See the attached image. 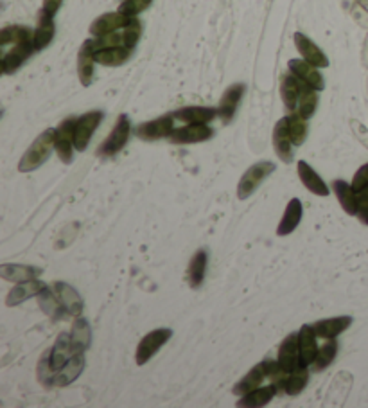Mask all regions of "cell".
Here are the masks:
<instances>
[{
  "instance_id": "cell-41",
  "label": "cell",
  "mask_w": 368,
  "mask_h": 408,
  "mask_svg": "<svg viewBox=\"0 0 368 408\" xmlns=\"http://www.w3.org/2000/svg\"><path fill=\"white\" fill-rule=\"evenodd\" d=\"M36 374H38V381L42 383L43 387H47V388L54 387L56 372H54V369H52V365H50V349H47L45 353L42 354V358H40Z\"/></svg>"
},
{
  "instance_id": "cell-5",
  "label": "cell",
  "mask_w": 368,
  "mask_h": 408,
  "mask_svg": "<svg viewBox=\"0 0 368 408\" xmlns=\"http://www.w3.org/2000/svg\"><path fill=\"white\" fill-rule=\"evenodd\" d=\"M131 133V124L130 117L126 114L119 115V121L115 124V128L112 130V133L106 137V140L101 144V147L97 150V155L99 156H113L121 152L122 147L126 146V143L130 140Z\"/></svg>"
},
{
  "instance_id": "cell-8",
  "label": "cell",
  "mask_w": 368,
  "mask_h": 408,
  "mask_svg": "<svg viewBox=\"0 0 368 408\" xmlns=\"http://www.w3.org/2000/svg\"><path fill=\"white\" fill-rule=\"evenodd\" d=\"M172 131H175V115L172 114L144 122V124L137 128V135L144 140H156L163 139V137H171Z\"/></svg>"
},
{
  "instance_id": "cell-39",
  "label": "cell",
  "mask_w": 368,
  "mask_h": 408,
  "mask_svg": "<svg viewBox=\"0 0 368 408\" xmlns=\"http://www.w3.org/2000/svg\"><path fill=\"white\" fill-rule=\"evenodd\" d=\"M286 119H288V130L293 146H302L307 139V119L302 117L298 112H291Z\"/></svg>"
},
{
  "instance_id": "cell-33",
  "label": "cell",
  "mask_w": 368,
  "mask_h": 408,
  "mask_svg": "<svg viewBox=\"0 0 368 408\" xmlns=\"http://www.w3.org/2000/svg\"><path fill=\"white\" fill-rule=\"evenodd\" d=\"M318 90H314L313 87H309L307 83L300 81V97H298V105L295 112L302 115V117L311 119L318 108V96H316Z\"/></svg>"
},
{
  "instance_id": "cell-18",
  "label": "cell",
  "mask_w": 368,
  "mask_h": 408,
  "mask_svg": "<svg viewBox=\"0 0 368 408\" xmlns=\"http://www.w3.org/2000/svg\"><path fill=\"white\" fill-rule=\"evenodd\" d=\"M291 146H293V140H291V135H289L288 130V119L282 117L275 124V130H273V147H275L277 155L281 156V160L286 164L293 160Z\"/></svg>"
},
{
  "instance_id": "cell-13",
  "label": "cell",
  "mask_w": 368,
  "mask_h": 408,
  "mask_svg": "<svg viewBox=\"0 0 368 408\" xmlns=\"http://www.w3.org/2000/svg\"><path fill=\"white\" fill-rule=\"evenodd\" d=\"M277 362L286 372H291L300 365V351H298V333H291L282 340L281 347H279V356Z\"/></svg>"
},
{
  "instance_id": "cell-44",
  "label": "cell",
  "mask_w": 368,
  "mask_h": 408,
  "mask_svg": "<svg viewBox=\"0 0 368 408\" xmlns=\"http://www.w3.org/2000/svg\"><path fill=\"white\" fill-rule=\"evenodd\" d=\"M352 187H354V191H361V189H365L368 185V162L367 164H363L361 166L360 169L356 171V175H354V178H352Z\"/></svg>"
},
{
  "instance_id": "cell-15",
  "label": "cell",
  "mask_w": 368,
  "mask_h": 408,
  "mask_svg": "<svg viewBox=\"0 0 368 408\" xmlns=\"http://www.w3.org/2000/svg\"><path fill=\"white\" fill-rule=\"evenodd\" d=\"M212 135L214 130L207 124H189L172 131L169 139L175 144H196L212 139Z\"/></svg>"
},
{
  "instance_id": "cell-2",
  "label": "cell",
  "mask_w": 368,
  "mask_h": 408,
  "mask_svg": "<svg viewBox=\"0 0 368 408\" xmlns=\"http://www.w3.org/2000/svg\"><path fill=\"white\" fill-rule=\"evenodd\" d=\"M275 171V164L270 162V160H263V162H257V164L251 166L246 173H244L237 185V196L241 200H246L251 194L256 193L257 187L263 184L266 178Z\"/></svg>"
},
{
  "instance_id": "cell-22",
  "label": "cell",
  "mask_w": 368,
  "mask_h": 408,
  "mask_svg": "<svg viewBox=\"0 0 368 408\" xmlns=\"http://www.w3.org/2000/svg\"><path fill=\"white\" fill-rule=\"evenodd\" d=\"M54 15L47 13L45 9H42L40 15H38V26L34 29V47H36V51H43L45 47H49L52 38H54Z\"/></svg>"
},
{
  "instance_id": "cell-38",
  "label": "cell",
  "mask_w": 368,
  "mask_h": 408,
  "mask_svg": "<svg viewBox=\"0 0 368 408\" xmlns=\"http://www.w3.org/2000/svg\"><path fill=\"white\" fill-rule=\"evenodd\" d=\"M336 354H338V342H336V338H327L325 345H322L318 349L316 360L313 362L311 369H313L314 372H322L323 369H327V367L334 362Z\"/></svg>"
},
{
  "instance_id": "cell-10",
  "label": "cell",
  "mask_w": 368,
  "mask_h": 408,
  "mask_svg": "<svg viewBox=\"0 0 368 408\" xmlns=\"http://www.w3.org/2000/svg\"><path fill=\"white\" fill-rule=\"evenodd\" d=\"M50 288L54 290L56 297H58V300L61 303L67 316H81L84 304L83 299H81V295L78 293L74 288L68 286L67 282H54Z\"/></svg>"
},
{
  "instance_id": "cell-43",
  "label": "cell",
  "mask_w": 368,
  "mask_h": 408,
  "mask_svg": "<svg viewBox=\"0 0 368 408\" xmlns=\"http://www.w3.org/2000/svg\"><path fill=\"white\" fill-rule=\"evenodd\" d=\"M153 0H124L121 6H119V11L126 17H137L138 13L146 11L151 6Z\"/></svg>"
},
{
  "instance_id": "cell-46",
  "label": "cell",
  "mask_w": 368,
  "mask_h": 408,
  "mask_svg": "<svg viewBox=\"0 0 368 408\" xmlns=\"http://www.w3.org/2000/svg\"><path fill=\"white\" fill-rule=\"evenodd\" d=\"M365 224H367V225H368V218H367V219H365Z\"/></svg>"
},
{
  "instance_id": "cell-23",
  "label": "cell",
  "mask_w": 368,
  "mask_h": 408,
  "mask_svg": "<svg viewBox=\"0 0 368 408\" xmlns=\"http://www.w3.org/2000/svg\"><path fill=\"white\" fill-rule=\"evenodd\" d=\"M352 324V316L344 315V316H334V319H323L316 320L313 324L314 333L316 337L320 338H336L338 335H341L344 331H347Z\"/></svg>"
},
{
  "instance_id": "cell-34",
  "label": "cell",
  "mask_w": 368,
  "mask_h": 408,
  "mask_svg": "<svg viewBox=\"0 0 368 408\" xmlns=\"http://www.w3.org/2000/svg\"><path fill=\"white\" fill-rule=\"evenodd\" d=\"M205 270H207V252L205 250H198L194 254V257L189 263L187 268V279L191 288H200L203 284V279H205Z\"/></svg>"
},
{
  "instance_id": "cell-26",
  "label": "cell",
  "mask_w": 368,
  "mask_h": 408,
  "mask_svg": "<svg viewBox=\"0 0 368 408\" xmlns=\"http://www.w3.org/2000/svg\"><path fill=\"white\" fill-rule=\"evenodd\" d=\"M268 378V370H266V363L264 362H260V363H257L253 369L248 372L246 376H244L241 381H237L235 383V387H234V394L235 395H244V394H248V392H251V391H256V388H259L260 385H263V381L264 379Z\"/></svg>"
},
{
  "instance_id": "cell-17",
  "label": "cell",
  "mask_w": 368,
  "mask_h": 408,
  "mask_svg": "<svg viewBox=\"0 0 368 408\" xmlns=\"http://www.w3.org/2000/svg\"><path fill=\"white\" fill-rule=\"evenodd\" d=\"M75 353H80V351H75L74 344H72L71 333H61L56 338L54 345L50 347V365H52L54 372H58Z\"/></svg>"
},
{
  "instance_id": "cell-11",
  "label": "cell",
  "mask_w": 368,
  "mask_h": 408,
  "mask_svg": "<svg viewBox=\"0 0 368 408\" xmlns=\"http://www.w3.org/2000/svg\"><path fill=\"white\" fill-rule=\"evenodd\" d=\"M94 64H96V43L84 40L78 52V76L83 87H90L94 80Z\"/></svg>"
},
{
  "instance_id": "cell-32",
  "label": "cell",
  "mask_w": 368,
  "mask_h": 408,
  "mask_svg": "<svg viewBox=\"0 0 368 408\" xmlns=\"http://www.w3.org/2000/svg\"><path fill=\"white\" fill-rule=\"evenodd\" d=\"M281 96L286 108H288L289 112H295L298 105V97H300V80H298L295 74H291V72L282 78Z\"/></svg>"
},
{
  "instance_id": "cell-4",
  "label": "cell",
  "mask_w": 368,
  "mask_h": 408,
  "mask_svg": "<svg viewBox=\"0 0 368 408\" xmlns=\"http://www.w3.org/2000/svg\"><path fill=\"white\" fill-rule=\"evenodd\" d=\"M172 337V331L169 328H159L155 331L147 333L142 340L138 342L137 347V365L142 367L144 363H147L151 358L155 356V353H159L163 345L168 344Z\"/></svg>"
},
{
  "instance_id": "cell-37",
  "label": "cell",
  "mask_w": 368,
  "mask_h": 408,
  "mask_svg": "<svg viewBox=\"0 0 368 408\" xmlns=\"http://www.w3.org/2000/svg\"><path fill=\"white\" fill-rule=\"evenodd\" d=\"M71 337H72V344H74L75 351L88 349L90 340H92V333H90V324L87 322V319L75 316V322H74V326H72Z\"/></svg>"
},
{
  "instance_id": "cell-6",
  "label": "cell",
  "mask_w": 368,
  "mask_h": 408,
  "mask_svg": "<svg viewBox=\"0 0 368 408\" xmlns=\"http://www.w3.org/2000/svg\"><path fill=\"white\" fill-rule=\"evenodd\" d=\"M34 51H36V47H34V38L24 40V42H20V43H15L11 51L2 54V61H0V65H2V72H4V74H13V72H17L18 68H20L22 65L31 58V54H33Z\"/></svg>"
},
{
  "instance_id": "cell-24",
  "label": "cell",
  "mask_w": 368,
  "mask_h": 408,
  "mask_svg": "<svg viewBox=\"0 0 368 408\" xmlns=\"http://www.w3.org/2000/svg\"><path fill=\"white\" fill-rule=\"evenodd\" d=\"M45 284H43L42 281H38V279H31V281H24V282H18L17 286L13 288L11 291L8 293V299H6V304H8L9 307L13 306H18V304H22L24 300H27L29 297H36L40 291L45 290Z\"/></svg>"
},
{
  "instance_id": "cell-19",
  "label": "cell",
  "mask_w": 368,
  "mask_h": 408,
  "mask_svg": "<svg viewBox=\"0 0 368 408\" xmlns=\"http://www.w3.org/2000/svg\"><path fill=\"white\" fill-rule=\"evenodd\" d=\"M84 363H87L84 362V351L75 353L54 374V387H67L72 381H75L83 372Z\"/></svg>"
},
{
  "instance_id": "cell-16",
  "label": "cell",
  "mask_w": 368,
  "mask_h": 408,
  "mask_svg": "<svg viewBox=\"0 0 368 408\" xmlns=\"http://www.w3.org/2000/svg\"><path fill=\"white\" fill-rule=\"evenodd\" d=\"M293 38H295V45H297L298 52H300L302 58L306 59L307 64L314 65V67H318V68L329 67V59H327V56L323 54L322 49H320V47L314 42H311L306 34L295 33Z\"/></svg>"
},
{
  "instance_id": "cell-1",
  "label": "cell",
  "mask_w": 368,
  "mask_h": 408,
  "mask_svg": "<svg viewBox=\"0 0 368 408\" xmlns=\"http://www.w3.org/2000/svg\"><path fill=\"white\" fill-rule=\"evenodd\" d=\"M54 137L56 130H52V128H49L43 133L38 135L36 140L31 144L29 150L24 153V156L18 162V171L31 173L40 168V166L45 164L47 159L52 153V147H54Z\"/></svg>"
},
{
  "instance_id": "cell-12",
  "label": "cell",
  "mask_w": 368,
  "mask_h": 408,
  "mask_svg": "<svg viewBox=\"0 0 368 408\" xmlns=\"http://www.w3.org/2000/svg\"><path fill=\"white\" fill-rule=\"evenodd\" d=\"M318 344H316V333L309 324H304L298 331V351H300V365L311 367L318 354Z\"/></svg>"
},
{
  "instance_id": "cell-29",
  "label": "cell",
  "mask_w": 368,
  "mask_h": 408,
  "mask_svg": "<svg viewBox=\"0 0 368 408\" xmlns=\"http://www.w3.org/2000/svg\"><path fill=\"white\" fill-rule=\"evenodd\" d=\"M332 191H334L336 198H338L339 205L344 207V211L351 216L358 214V196L356 191L352 187V184L345 180L332 182Z\"/></svg>"
},
{
  "instance_id": "cell-25",
  "label": "cell",
  "mask_w": 368,
  "mask_h": 408,
  "mask_svg": "<svg viewBox=\"0 0 368 408\" xmlns=\"http://www.w3.org/2000/svg\"><path fill=\"white\" fill-rule=\"evenodd\" d=\"M297 168H298V177H300L302 184L306 185L311 193L318 194V196H329L331 191H329L327 184L322 180V177H320L318 173L314 171V169L307 164V162L300 160Z\"/></svg>"
},
{
  "instance_id": "cell-7",
  "label": "cell",
  "mask_w": 368,
  "mask_h": 408,
  "mask_svg": "<svg viewBox=\"0 0 368 408\" xmlns=\"http://www.w3.org/2000/svg\"><path fill=\"white\" fill-rule=\"evenodd\" d=\"M103 117H105L103 112H97V110L87 112L84 115L78 117V121H75V150L78 152H84L87 150L88 143L92 139L94 131L97 130Z\"/></svg>"
},
{
  "instance_id": "cell-36",
  "label": "cell",
  "mask_w": 368,
  "mask_h": 408,
  "mask_svg": "<svg viewBox=\"0 0 368 408\" xmlns=\"http://www.w3.org/2000/svg\"><path fill=\"white\" fill-rule=\"evenodd\" d=\"M307 383H309V370H307V367H297L286 378L284 394L298 395L307 387Z\"/></svg>"
},
{
  "instance_id": "cell-40",
  "label": "cell",
  "mask_w": 368,
  "mask_h": 408,
  "mask_svg": "<svg viewBox=\"0 0 368 408\" xmlns=\"http://www.w3.org/2000/svg\"><path fill=\"white\" fill-rule=\"evenodd\" d=\"M29 38H34V33L29 29V27L8 26L2 29V33H0V47L6 49L9 43L15 45V43H20V42H24V40H29Z\"/></svg>"
},
{
  "instance_id": "cell-3",
  "label": "cell",
  "mask_w": 368,
  "mask_h": 408,
  "mask_svg": "<svg viewBox=\"0 0 368 408\" xmlns=\"http://www.w3.org/2000/svg\"><path fill=\"white\" fill-rule=\"evenodd\" d=\"M75 117L63 119L61 124L56 128L54 147L63 164H72L75 147Z\"/></svg>"
},
{
  "instance_id": "cell-27",
  "label": "cell",
  "mask_w": 368,
  "mask_h": 408,
  "mask_svg": "<svg viewBox=\"0 0 368 408\" xmlns=\"http://www.w3.org/2000/svg\"><path fill=\"white\" fill-rule=\"evenodd\" d=\"M131 58V49L128 47H103L96 51V64L105 67H121Z\"/></svg>"
},
{
  "instance_id": "cell-20",
  "label": "cell",
  "mask_w": 368,
  "mask_h": 408,
  "mask_svg": "<svg viewBox=\"0 0 368 408\" xmlns=\"http://www.w3.org/2000/svg\"><path fill=\"white\" fill-rule=\"evenodd\" d=\"M131 17H126V15H122L121 11H115V13H105L101 15L99 18H96V20L92 22V26H90V33L94 34V36H105V34H110V33H115V31L122 29V27L130 22Z\"/></svg>"
},
{
  "instance_id": "cell-42",
  "label": "cell",
  "mask_w": 368,
  "mask_h": 408,
  "mask_svg": "<svg viewBox=\"0 0 368 408\" xmlns=\"http://www.w3.org/2000/svg\"><path fill=\"white\" fill-rule=\"evenodd\" d=\"M122 34H124V47L133 49L138 43L140 36H142V22L137 17H131L130 22L122 27Z\"/></svg>"
},
{
  "instance_id": "cell-31",
  "label": "cell",
  "mask_w": 368,
  "mask_h": 408,
  "mask_svg": "<svg viewBox=\"0 0 368 408\" xmlns=\"http://www.w3.org/2000/svg\"><path fill=\"white\" fill-rule=\"evenodd\" d=\"M279 392V388L275 385H266V387H259L256 391L248 392V394L241 395V400L237 401V407H244V408H257V407H264L268 405L270 401L273 400Z\"/></svg>"
},
{
  "instance_id": "cell-9",
  "label": "cell",
  "mask_w": 368,
  "mask_h": 408,
  "mask_svg": "<svg viewBox=\"0 0 368 408\" xmlns=\"http://www.w3.org/2000/svg\"><path fill=\"white\" fill-rule=\"evenodd\" d=\"M289 72L295 74L300 81L307 83L309 87H313L314 90H323L325 89V80L323 76L318 72V67H314V65L307 64L306 59H289Z\"/></svg>"
},
{
  "instance_id": "cell-28",
  "label": "cell",
  "mask_w": 368,
  "mask_h": 408,
  "mask_svg": "<svg viewBox=\"0 0 368 408\" xmlns=\"http://www.w3.org/2000/svg\"><path fill=\"white\" fill-rule=\"evenodd\" d=\"M302 212H304L302 202L298 198H293V200L288 203V207H286L284 216H282L281 224L277 227V236H288V234H291V232L298 227V224H300Z\"/></svg>"
},
{
  "instance_id": "cell-14",
  "label": "cell",
  "mask_w": 368,
  "mask_h": 408,
  "mask_svg": "<svg viewBox=\"0 0 368 408\" xmlns=\"http://www.w3.org/2000/svg\"><path fill=\"white\" fill-rule=\"evenodd\" d=\"M244 92H246V87H244L243 83H234L225 90V94H223L221 97V103H219L218 106L219 117H221V121L225 122V124L234 119L235 110H237L239 103L243 99Z\"/></svg>"
},
{
  "instance_id": "cell-21",
  "label": "cell",
  "mask_w": 368,
  "mask_h": 408,
  "mask_svg": "<svg viewBox=\"0 0 368 408\" xmlns=\"http://www.w3.org/2000/svg\"><path fill=\"white\" fill-rule=\"evenodd\" d=\"M175 119L189 124H209L216 117H219L218 108H209V106H185V108L176 110Z\"/></svg>"
},
{
  "instance_id": "cell-45",
  "label": "cell",
  "mask_w": 368,
  "mask_h": 408,
  "mask_svg": "<svg viewBox=\"0 0 368 408\" xmlns=\"http://www.w3.org/2000/svg\"><path fill=\"white\" fill-rule=\"evenodd\" d=\"M61 4H63V0H43V8L42 9H45L47 13L56 15V13H58V9L61 8Z\"/></svg>"
},
{
  "instance_id": "cell-30",
  "label": "cell",
  "mask_w": 368,
  "mask_h": 408,
  "mask_svg": "<svg viewBox=\"0 0 368 408\" xmlns=\"http://www.w3.org/2000/svg\"><path fill=\"white\" fill-rule=\"evenodd\" d=\"M43 270L36 266L27 265H2L0 266V275L9 282H24L31 279H38L42 275Z\"/></svg>"
},
{
  "instance_id": "cell-35",
  "label": "cell",
  "mask_w": 368,
  "mask_h": 408,
  "mask_svg": "<svg viewBox=\"0 0 368 408\" xmlns=\"http://www.w3.org/2000/svg\"><path fill=\"white\" fill-rule=\"evenodd\" d=\"M36 297H38V304H40V307L43 309V313H47L50 319L58 320V319H63V316L67 315V313H65V309H63L61 303H59L58 297H56V293L52 288H45V290L40 291Z\"/></svg>"
}]
</instances>
